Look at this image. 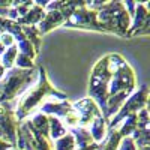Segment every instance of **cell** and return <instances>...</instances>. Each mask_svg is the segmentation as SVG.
I'll list each match as a JSON object with an SVG mask.
<instances>
[{
  "mask_svg": "<svg viewBox=\"0 0 150 150\" xmlns=\"http://www.w3.org/2000/svg\"><path fill=\"white\" fill-rule=\"evenodd\" d=\"M15 68H20V69H33V60L23 56V54H18L17 59H15Z\"/></svg>",
  "mask_w": 150,
  "mask_h": 150,
  "instance_id": "cell-23",
  "label": "cell"
},
{
  "mask_svg": "<svg viewBox=\"0 0 150 150\" xmlns=\"http://www.w3.org/2000/svg\"><path fill=\"white\" fill-rule=\"evenodd\" d=\"M105 119H104V116H101V117H96L95 120H93V123L90 125V137H92V140H93V143L95 144H99L102 141V138L105 137V131H107V126H105Z\"/></svg>",
  "mask_w": 150,
  "mask_h": 150,
  "instance_id": "cell-13",
  "label": "cell"
},
{
  "mask_svg": "<svg viewBox=\"0 0 150 150\" xmlns=\"http://www.w3.org/2000/svg\"><path fill=\"white\" fill-rule=\"evenodd\" d=\"M96 20L104 30L114 32L122 36L128 35V30L131 29V17L128 15L123 3L119 2L102 3L96 11Z\"/></svg>",
  "mask_w": 150,
  "mask_h": 150,
  "instance_id": "cell-3",
  "label": "cell"
},
{
  "mask_svg": "<svg viewBox=\"0 0 150 150\" xmlns=\"http://www.w3.org/2000/svg\"><path fill=\"white\" fill-rule=\"evenodd\" d=\"M18 134V150H36V143L33 138V134L30 131V123L24 122L20 125V128L17 129Z\"/></svg>",
  "mask_w": 150,
  "mask_h": 150,
  "instance_id": "cell-9",
  "label": "cell"
},
{
  "mask_svg": "<svg viewBox=\"0 0 150 150\" xmlns=\"http://www.w3.org/2000/svg\"><path fill=\"white\" fill-rule=\"evenodd\" d=\"M108 140H107V144H101V149L102 150H117L119 146H120V141L123 140L122 135L119 134L117 129H110L108 131Z\"/></svg>",
  "mask_w": 150,
  "mask_h": 150,
  "instance_id": "cell-19",
  "label": "cell"
},
{
  "mask_svg": "<svg viewBox=\"0 0 150 150\" xmlns=\"http://www.w3.org/2000/svg\"><path fill=\"white\" fill-rule=\"evenodd\" d=\"M3 75H5V68H3L2 65H0V80L3 78Z\"/></svg>",
  "mask_w": 150,
  "mask_h": 150,
  "instance_id": "cell-28",
  "label": "cell"
},
{
  "mask_svg": "<svg viewBox=\"0 0 150 150\" xmlns=\"http://www.w3.org/2000/svg\"><path fill=\"white\" fill-rule=\"evenodd\" d=\"M17 50L20 51V54L26 56V57H29V59H32V60L36 57V50L33 48V45H32V44H30L27 39H23V41H20V42H18Z\"/></svg>",
  "mask_w": 150,
  "mask_h": 150,
  "instance_id": "cell-21",
  "label": "cell"
},
{
  "mask_svg": "<svg viewBox=\"0 0 150 150\" xmlns=\"http://www.w3.org/2000/svg\"><path fill=\"white\" fill-rule=\"evenodd\" d=\"M44 17H45L44 8L33 3V6L27 11V14L24 17H21V18H18L15 23L18 24V26H21V27H30V26H35V24H39Z\"/></svg>",
  "mask_w": 150,
  "mask_h": 150,
  "instance_id": "cell-10",
  "label": "cell"
},
{
  "mask_svg": "<svg viewBox=\"0 0 150 150\" xmlns=\"http://www.w3.org/2000/svg\"><path fill=\"white\" fill-rule=\"evenodd\" d=\"M32 128L35 131H38L41 135L47 137V138H50V129H48V117L45 114H42V112H38V114L33 116V120L30 122Z\"/></svg>",
  "mask_w": 150,
  "mask_h": 150,
  "instance_id": "cell-16",
  "label": "cell"
},
{
  "mask_svg": "<svg viewBox=\"0 0 150 150\" xmlns=\"http://www.w3.org/2000/svg\"><path fill=\"white\" fill-rule=\"evenodd\" d=\"M78 150H102L101 149V144H90V146H87V147H83V149H78Z\"/></svg>",
  "mask_w": 150,
  "mask_h": 150,
  "instance_id": "cell-26",
  "label": "cell"
},
{
  "mask_svg": "<svg viewBox=\"0 0 150 150\" xmlns=\"http://www.w3.org/2000/svg\"><path fill=\"white\" fill-rule=\"evenodd\" d=\"M5 51H6V48H5L2 44H0V56H3V53H5Z\"/></svg>",
  "mask_w": 150,
  "mask_h": 150,
  "instance_id": "cell-29",
  "label": "cell"
},
{
  "mask_svg": "<svg viewBox=\"0 0 150 150\" xmlns=\"http://www.w3.org/2000/svg\"><path fill=\"white\" fill-rule=\"evenodd\" d=\"M66 26L69 27H84V29H95V30H102V26L96 20V11L89 9L86 5L80 6L78 9L74 11V14L66 20Z\"/></svg>",
  "mask_w": 150,
  "mask_h": 150,
  "instance_id": "cell-7",
  "label": "cell"
},
{
  "mask_svg": "<svg viewBox=\"0 0 150 150\" xmlns=\"http://www.w3.org/2000/svg\"><path fill=\"white\" fill-rule=\"evenodd\" d=\"M0 44H2L5 48L6 47H12L15 44V39H14V36L9 35V33H0Z\"/></svg>",
  "mask_w": 150,
  "mask_h": 150,
  "instance_id": "cell-25",
  "label": "cell"
},
{
  "mask_svg": "<svg viewBox=\"0 0 150 150\" xmlns=\"http://www.w3.org/2000/svg\"><path fill=\"white\" fill-rule=\"evenodd\" d=\"M53 150H75V140L72 134H66L65 137L56 140V146H53Z\"/></svg>",
  "mask_w": 150,
  "mask_h": 150,
  "instance_id": "cell-20",
  "label": "cell"
},
{
  "mask_svg": "<svg viewBox=\"0 0 150 150\" xmlns=\"http://www.w3.org/2000/svg\"><path fill=\"white\" fill-rule=\"evenodd\" d=\"M147 95H149V89L147 86H143L138 92H135L132 96H129L126 99V102L122 105V108L119 110V112L114 116V119L110 120L108 128L114 129V126H117L119 122H122L125 117H128L132 112H138L140 110H143L147 104Z\"/></svg>",
  "mask_w": 150,
  "mask_h": 150,
  "instance_id": "cell-5",
  "label": "cell"
},
{
  "mask_svg": "<svg viewBox=\"0 0 150 150\" xmlns=\"http://www.w3.org/2000/svg\"><path fill=\"white\" fill-rule=\"evenodd\" d=\"M11 149H12L11 144H8V143H5V141L0 140V150H11Z\"/></svg>",
  "mask_w": 150,
  "mask_h": 150,
  "instance_id": "cell-27",
  "label": "cell"
},
{
  "mask_svg": "<svg viewBox=\"0 0 150 150\" xmlns=\"http://www.w3.org/2000/svg\"><path fill=\"white\" fill-rule=\"evenodd\" d=\"M63 123L66 125V128L75 129V128L80 126V117H78V114H77V112H75L74 110H71L68 114L63 117Z\"/></svg>",
  "mask_w": 150,
  "mask_h": 150,
  "instance_id": "cell-22",
  "label": "cell"
},
{
  "mask_svg": "<svg viewBox=\"0 0 150 150\" xmlns=\"http://www.w3.org/2000/svg\"><path fill=\"white\" fill-rule=\"evenodd\" d=\"M72 137L75 140V146H78V149H83V147H87V146L93 144L90 132L87 129H84V128H75V129H72Z\"/></svg>",
  "mask_w": 150,
  "mask_h": 150,
  "instance_id": "cell-15",
  "label": "cell"
},
{
  "mask_svg": "<svg viewBox=\"0 0 150 150\" xmlns=\"http://www.w3.org/2000/svg\"><path fill=\"white\" fill-rule=\"evenodd\" d=\"M5 74L6 75L0 80V102L18 98V95L26 92L30 87V83L38 77V72L33 69H20L15 66Z\"/></svg>",
  "mask_w": 150,
  "mask_h": 150,
  "instance_id": "cell-4",
  "label": "cell"
},
{
  "mask_svg": "<svg viewBox=\"0 0 150 150\" xmlns=\"http://www.w3.org/2000/svg\"><path fill=\"white\" fill-rule=\"evenodd\" d=\"M123 120H125V123L119 129V134L122 135V138L129 137L131 134L135 132V129H137V112H132V114H129L128 117H125Z\"/></svg>",
  "mask_w": 150,
  "mask_h": 150,
  "instance_id": "cell-17",
  "label": "cell"
},
{
  "mask_svg": "<svg viewBox=\"0 0 150 150\" xmlns=\"http://www.w3.org/2000/svg\"><path fill=\"white\" fill-rule=\"evenodd\" d=\"M72 110V105L68 104L66 101L62 102H54V101H47L41 107L42 114H54V117H65L68 112Z\"/></svg>",
  "mask_w": 150,
  "mask_h": 150,
  "instance_id": "cell-12",
  "label": "cell"
},
{
  "mask_svg": "<svg viewBox=\"0 0 150 150\" xmlns=\"http://www.w3.org/2000/svg\"><path fill=\"white\" fill-rule=\"evenodd\" d=\"M125 63V60L119 54H107L98 62L93 68L92 74V81H90V99H95L99 107H102L105 112V104H107V87L108 83L114 74L122 65Z\"/></svg>",
  "mask_w": 150,
  "mask_h": 150,
  "instance_id": "cell-1",
  "label": "cell"
},
{
  "mask_svg": "<svg viewBox=\"0 0 150 150\" xmlns=\"http://www.w3.org/2000/svg\"><path fill=\"white\" fill-rule=\"evenodd\" d=\"M48 129L50 132H51V140H59L62 138V137L66 135V128L63 126V123H62V120L59 117H48Z\"/></svg>",
  "mask_w": 150,
  "mask_h": 150,
  "instance_id": "cell-14",
  "label": "cell"
},
{
  "mask_svg": "<svg viewBox=\"0 0 150 150\" xmlns=\"http://www.w3.org/2000/svg\"><path fill=\"white\" fill-rule=\"evenodd\" d=\"M17 56H18L17 45L9 47V48L6 50V51L3 53V56H2V63H0V65H2V66L5 68V71H6V69H12V68H14Z\"/></svg>",
  "mask_w": 150,
  "mask_h": 150,
  "instance_id": "cell-18",
  "label": "cell"
},
{
  "mask_svg": "<svg viewBox=\"0 0 150 150\" xmlns=\"http://www.w3.org/2000/svg\"><path fill=\"white\" fill-rule=\"evenodd\" d=\"M72 110L77 112L78 117H80V126L78 128H84V129L89 128L96 117L102 116L101 108H99L96 105V102L90 98H86V99H81V101L75 102L72 105Z\"/></svg>",
  "mask_w": 150,
  "mask_h": 150,
  "instance_id": "cell-8",
  "label": "cell"
},
{
  "mask_svg": "<svg viewBox=\"0 0 150 150\" xmlns=\"http://www.w3.org/2000/svg\"><path fill=\"white\" fill-rule=\"evenodd\" d=\"M17 119L11 108L0 105V140L14 147L17 144Z\"/></svg>",
  "mask_w": 150,
  "mask_h": 150,
  "instance_id": "cell-6",
  "label": "cell"
},
{
  "mask_svg": "<svg viewBox=\"0 0 150 150\" xmlns=\"http://www.w3.org/2000/svg\"><path fill=\"white\" fill-rule=\"evenodd\" d=\"M117 150H138L134 143V140L131 138V137H125V138L120 141V146Z\"/></svg>",
  "mask_w": 150,
  "mask_h": 150,
  "instance_id": "cell-24",
  "label": "cell"
},
{
  "mask_svg": "<svg viewBox=\"0 0 150 150\" xmlns=\"http://www.w3.org/2000/svg\"><path fill=\"white\" fill-rule=\"evenodd\" d=\"M63 21H65V18L62 17V14H60L59 11H47L45 12V17L42 18V21L39 24H38L36 29H38V32H39L41 35H44V33L50 32L51 29L60 26Z\"/></svg>",
  "mask_w": 150,
  "mask_h": 150,
  "instance_id": "cell-11",
  "label": "cell"
},
{
  "mask_svg": "<svg viewBox=\"0 0 150 150\" xmlns=\"http://www.w3.org/2000/svg\"><path fill=\"white\" fill-rule=\"evenodd\" d=\"M48 95L56 96L57 99H60V101H63V99L66 98L63 93H60L56 89H53L51 84H50L48 80H47L45 71L41 68L39 72H38V81L35 83V86L32 87V89H27L26 92H24V95L17 101V107H15L17 108V111H15L17 122H21L24 117L32 114L33 110L39 105Z\"/></svg>",
  "mask_w": 150,
  "mask_h": 150,
  "instance_id": "cell-2",
  "label": "cell"
}]
</instances>
